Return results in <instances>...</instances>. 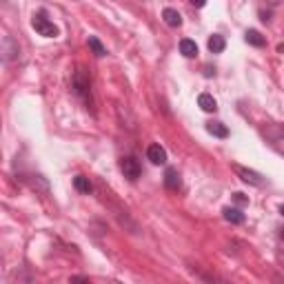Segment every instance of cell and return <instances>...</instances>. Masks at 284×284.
<instances>
[{
  "instance_id": "5",
  "label": "cell",
  "mask_w": 284,
  "mask_h": 284,
  "mask_svg": "<svg viewBox=\"0 0 284 284\" xmlns=\"http://www.w3.org/2000/svg\"><path fill=\"white\" fill-rule=\"evenodd\" d=\"M147 158L153 162V165H165L167 151H165V147H160V144H151V147L147 149Z\"/></svg>"
},
{
  "instance_id": "7",
  "label": "cell",
  "mask_w": 284,
  "mask_h": 284,
  "mask_svg": "<svg viewBox=\"0 0 284 284\" xmlns=\"http://www.w3.org/2000/svg\"><path fill=\"white\" fill-rule=\"evenodd\" d=\"M222 215H225V220L231 222V225H242L244 222V213L240 209H233V207H227L222 211Z\"/></svg>"
},
{
  "instance_id": "20",
  "label": "cell",
  "mask_w": 284,
  "mask_h": 284,
  "mask_svg": "<svg viewBox=\"0 0 284 284\" xmlns=\"http://www.w3.org/2000/svg\"><path fill=\"white\" fill-rule=\"evenodd\" d=\"M280 213H282V215H284V204H282V207H280Z\"/></svg>"
},
{
  "instance_id": "4",
  "label": "cell",
  "mask_w": 284,
  "mask_h": 284,
  "mask_svg": "<svg viewBox=\"0 0 284 284\" xmlns=\"http://www.w3.org/2000/svg\"><path fill=\"white\" fill-rule=\"evenodd\" d=\"M120 169H122L124 178H129V180L140 178V165H138V160L131 158V155H127V158L120 160Z\"/></svg>"
},
{
  "instance_id": "2",
  "label": "cell",
  "mask_w": 284,
  "mask_h": 284,
  "mask_svg": "<svg viewBox=\"0 0 284 284\" xmlns=\"http://www.w3.org/2000/svg\"><path fill=\"white\" fill-rule=\"evenodd\" d=\"M235 173H238L240 178L244 180L246 184H253V186H264V182H267V180H264V176H260L258 171H251V169H244V167H240V165H233L231 167Z\"/></svg>"
},
{
  "instance_id": "14",
  "label": "cell",
  "mask_w": 284,
  "mask_h": 284,
  "mask_svg": "<svg viewBox=\"0 0 284 284\" xmlns=\"http://www.w3.org/2000/svg\"><path fill=\"white\" fill-rule=\"evenodd\" d=\"M225 47H227V42L222 36H211L209 38V51L211 53H222L225 51Z\"/></svg>"
},
{
  "instance_id": "10",
  "label": "cell",
  "mask_w": 284,
  "mask_h": 284,
  "mask_svg": "<svg viewBox=\"0 0 284 284\" xmlns=\"http://www.w3.org/2000/svg\"><path fill=\"white\" fill-rule=\"evenodd\" d=\"M198 105H200L202 111H209V113H213L215 109H217V102H215V98L211 93H200V98H198Z\"/></svg>"
},
{
  "instance_id": "3",
  "label": "cell",
  "mask_w": 284,
  "mask_h": 284,
  "mask_svg": "<svg viewBox=\"0 0 284 284\" xmlns=\"http://www.w3.org/2000/svg\"><path fill=\"white\" fill-rule=\"evenodd\" d=\"M89 78L82 74V71H78V74L74 76V93L76 96H80V98L84 100V102H89L91 100V91H89Z\"/></svg>"
},
{
  "instance_id": "6",
  "label": "cell",
  "mask_w": 284,
  "mask_h": 284,
  "mask_svg": "<svg viewBox=\"0 0 284 284\" xmlns=\"http://www.w3.org/2000/svg\"><path fill=\"white\" fill-rule=\"evenodd\" d=\"M165 184H167V189H171V191H178V189H180L182 180H180L178 169H173V167L167 169V171H165Z\"/></svg>"
},
{
  "instance_id": "9",
  "label": "cell",
  "mask_w": 284,
  "mask_h": 284,
  "mask_svg": "<svg viewBox=\"0 0 284 284\" xmlns=\"http://www.w3.org/2000/svg\"><path fill=\"white\" fill-rule=\"evenodd\" d=\"M180 53H182L184 58H196L198 56V45L193 40H189V38L180 40Z\"/></svg>"
},
{
  "instance_id": "18",
  "label": "cell",
  "mask_w": 284,
  "mask_h": 284,
  "mask_svg": "<svg viewBox=\"0 0 284 284\" xmlns=\"http://www.w3.org/2000/svg\"><path fill=\"white\" fill-rule=\"evenodd\" d=\"M213 74H215V71L211 69V67H204V76H207V78H211V76H213Z\"/></svg>"
},
{
  "instance_id": "16",
  "label": "cell",
  "mask_w": 284,
  "mask_h": 284,
  "mask_svg": "<svg viewBox=\"0 0 284 284\" xmlns=\"http://www.w3.org/2000/svg\"><path fill=\"white\" fill-rule=\"evenodd\" d=\"M69 284H93L91 280H89V277H82V275H74L69 280Z\"/></svg>"
},
{
  "instance_id": "8",
  "label": "cell",
  "mask_w": 284,
  "mask_h": 284,
  "mask_svg": "<svg viewBox=\"0 0 284 284\" xmlns=\"http://www.w3.org/2000/svg\"><path fill=\"white\" fill-rule=\"evenodd\" d=\"M162 18H165V22L169 27H180L182 25V16H180L176 9H171V7H167L165 11H162Z\"/></svg>"
},
{
  "instance_id": "12",
  "label": "cell",
  "mask_w": 284,
  "mask_h": 284,
  "mask_svg": "<svg viewBox=\"0 0 284 284\" xmlns=\"http://www.w3.org/2000/svg\"><path fill=\"white\" fill-rule=\"evenodd\" d=\"M74 186H76V191H80V193H91L93 191V184H91V180L89 178H84V176H76L74 178Z\"/></svg>"
},
{
  "instance_id": "17",
  "label": "cell",
  "mask_w": 284,
  "mask_h": 284,
  "mask_svg": "<svg viewBox=\"0 0 284 284\" xmlns=\"http://www.w3.org/2000/svg\"><path fill=\"white\" fill-rule=\"evenodd\" d=\"M235 202H240V204H244V202H249L246 198L242 196V193H235Z\"/></svg>"
},
{
  "instance_id": "19",
  "label": "cell",
  "mask_w": 284,
  "mask_h": 284,
  "mask_svg": "<svg viewBox=\"0 0 284 284\" xmlns=\"http://www.w3.org/2000/svg\"><path fill=\"white\" fill-rule=\"evenodd\" d=\"M280 238H282V240H284V229H282V231H280Z\"/></svg>"
},
{
  "instance_id": "21",
  "label": "cell",
  "mask_w": 284,
  "mask_h": 284,
  "mask_svg": "<svg viewBox=\"0 0 284 284\" xmlns=\"http://www.w3.org/2000/svg\"><path fill=\"white\" fill-rule=\"evenodd\" d=\"M282 262H284V256H282Z\"/></svg>"
},
{
  "instance_id": "13",
  "label": "cell",
  "mask_w": 284,
  "mask_h": 284,
  "mask_svg": "<svg viewBox=\"0 0 284 284\" xmlns=\"http://www.w3.org/2000/svg\"><path fill=\"white\" fill-rule=\"evenodd\" d=\"M87 45H89V49L93 51V56L96 58H102V56H107V49L102 47V42L96 38V36H89V40H87Z\"/></svg>"
},
{
  "instance_id": "1",
  "label": "cell",
  "mask_w": 284,
  "mask_h": 284,
  "mask_svg": "<svg viewBox=\"0 0 284 284\" xmlns=\"http://www.w3.org/2000/svg\"><path fill=\"white\" fill-rule=\"evenodd\" d=\"M31 27H34L40 36H45V38H56V36H58V27L53 25V22L47 20V18L42 16V14L34 18V20H31Z\"/></svg>"
},
{
  "instance_id": "15",
  "label": "cell",
  "mask_w": 284,
  "mask_h": 284,
  "mask_svg": "<svg viewBox=\"0 0 284 284\" xmlns=\"http://www.w3.org/2000/svg\"><path fill=\"white\" fill-rule=\"evenodd\" d=\"M244 38H246V42H249V45H253V47H264L262 34L256 31V29H249V31L244 34Z\"/></svg>"
},
{
  "instance_id": "11",
  "label": "cell",
  "mask_w": 284,
  "mask_h": 284,
  "mask_svg": "<svg viewBox=\"0 0 284 284\" xmlns=\"http://www.w3.org/2000/svg\"><path fill=\"white\" fill-rule=\"evenodd\" d=\"M207 131L211 136H215V138H227L229 136V129H227V124H222V122H207Z\"/></svg>"
}]
</instances>
